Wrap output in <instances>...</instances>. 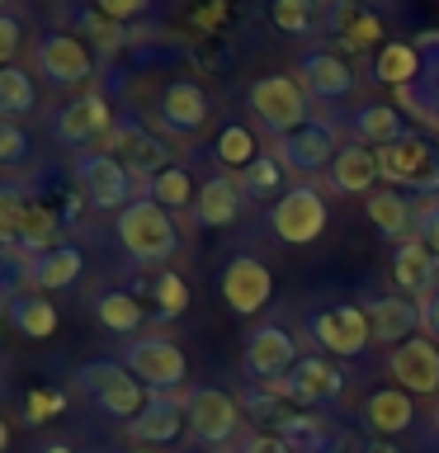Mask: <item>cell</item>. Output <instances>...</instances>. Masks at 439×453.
Segmentation results:
<instances>
[{"mask_svg":"<svg viewBox=\"0 0 439 453\" xmlns=\"http://www.w3.org/2000/svg\"><path fill=\"white\" fill-rule=\"evenodd\" d=\"M113 241L123 246V255L137 269H161L170 255L180 250V226L175 218L151 203V198H133L119 218H113Z\"/></svg>","mask_w":439,"mask_h":453,"instance_id":"cell-1","label":"cell"},{"mask_svg":"<svg viewBox=\"0 0 439 453\" xmlns=\"http://www.w3.org/2000/svg\"><path fill=\"white\" fill-rule=\"evenodd\" d=\"M119 364L151 396H175L184 388V378H189V359H184V349L170 335H133V340H123Z\"/></svg>","mask_w":439,"mask_h":453,"instance_id":"cell-2","label":"cell"},{"mask_svg":"<svg viewBox=\"0 0 439 453\" xmlns=\"http://www.w3.org/2000/svg\"><path fill=\"white\" fill-rule=\"evenodd\" d=\"M246 109L255 127H265L269 137H289L293 127H303L307 119H317L312 113V95L297 85V76H255L250 90H246Z\"/></svg>","mask_w":439,"mask_h":453,"instance_id":"cell-3","label":"cell"},{"mask_svg":"<svg viewBox=\"0 0 439 453\" xmlns=\"http://www.w3.org/2000/svg\"><path fill=\"white\" fill-rule=\"evenodd\" d=\"M378 170L388 189H411L416 198H439V147L425 133H406L378 147Z\"/></svg>","mask_w":439,"mask_h":453,"instance_id":"cell-4","label":"cell"},{"mask_svg":"<svg viewBox=\"0 0 439 453\" xmlns=\"http://www.w3.org/2000/svg\"><path fill=\"white\" fill-rule=\"evenodd\" d=\"M76 388H81V396L95 411H104V416L123 420V425L151 402V392L142 388V382L127 373L119 359H90V364H81L76 368Z\"/></svg>","mask_w":439,"mask_h":453,"instance_id":"cell-5","label":"cell"},{"mask_svg":"<svg viewBox=\"0 0 439 453\" xmlns=\"http://www.w3.org/2000/svg\"><path fill=\"white\" fill-rule=\"evenodd\" d=\"M293 76L312 95V104H345V99H354V90H359V71H354V62L340 48H331V42H307L293 62Z\"/></svg>","mask_w":439,"mask_h":453,"instance_id":"cell-6","label":"cell"},{"mask_svg":"<svg viewBox=\"0 0 439 453\" xmlns=\"http://www.w3.org/2000/svg\"><path fill=\"white\" fill-rule=\"evenodd\" d=\"M99 151H109L113 161H119V165L127 170V175L137 180L142 198H147L151 175H161L166 165H175V161H170L166 137H156L142 119H133V113H119V123H113V133L104 137V147H99Z\"/></svg>","mask_w":439,"mask_h":453,"instance_id":"cell-7","label":"cell"},{"mask_svg":"<svg viewBox=\"0 0 439 453\" xmlns=\"http://www.w3.org/2000/svg\"><path fill=\"white\" fill-rule=\"evenodd\" d=\"M340 127L331 119H307L303 127H293L289 137L274 142V156L283 161V170L289 175H297L303 184H317L326 180V170H331V161L340 156Z\"/></svg>","mask_w":439,"mask_h":453,"instance_id":"cell-8","label":"cell"},{"mask_svg":"<svg viewBox=\"0 0 439 453\" xmlns=\"http://www.w3.org/2000/svg\"><path fill=\"white\" fill-rule=\"evenodd\" d=\"M307 340L326 359H359L374 345V331H368V317L359 303H331L307 311Z\"/></svg>","mask_w":439,"mask_h":453,"instance_id":"cell-9","label":"cell"},{"mask_svg":"<svg viewBox=\"0 0 439 453\" xmlns=\"http://www.w3.org/2000/svg\"><path fill=\"white\" fill-rule=\"evenodd\" d=\"M184 416H189V439L204 449H218L227 453L241 439V425H246V416H241L236 396L222 392V388H194L184 392Z\"/></svg>","mask_w":439,"mask_h":453,"instance_id":"cell-10","label":"cell"},{"mask_svg":"<svg viewBox=\"0 0 439 453\" xmlns=\"http://www.w3.org/2000/svg\"><path fill=\"white\" fill-rule=\"evenodd\" d=\"M71 175H76V189H81L85 203L99 208V212H113V218H119L133 198H142L137 180L127 175L109 151H81L76 161H71Z\"/></svg>","mask_w":439,"mask_h":453,"instance_id":"cell-11","label":"cell"},{"mask_svg":"<svg viewBox=\"0 0 439 453\" xmlns=\"http://www.w3.org/2000/svg\"><path fill=\"white\" fill-rule=\"evenodd\" d=\"M303 359V340H297L283 321H260L246 335V349H241V373L246 382H283L293 373V364Z\"/></svg>","mask_w":439,"mask_h":453,"instance_id":"cell-12","label":"cell"},{"mask_svg":"<svg viewBox=\"0 0 439 453\" xmlns=\"http://www.w3.org/2000/svg\"><path fill=\"white\" fill-rule=\"evenodd\" d=\"M326 222H331V208H326V194L317 184H289V194L269 208V232H274L283 246H312Z\"/></svg>","mask_w":439,"mask_h":453,"instance_id":"cell-13","label":"cell"},{"mask_svg":"<svg viewBox=\"0 0 439 453\" xmlns=\"http://www.w3.org/2000/svg\"><path fill=\"white\" fill-rule=\"evenodd\" d=\"M274 392L289 402L293 411H321L331 406L340 392H345V373L335 368V359H326V354H303V359L293 364V373L274 382Z\"/></svg>","mask_w":439,"mask_h":453,"instance_id":"cell-14","label":"cell"},{"mask_svg":"<svg viewBox=\"0 0 439 453\" xmlns=\"http://www.w3.org/2000/svg\"><path fill=\"white\" fill-rule=\"evenodd\" d=\"M34 66L48 85H57V90H76V85H85L95 76V52L85 48L81 38H71L66 28H52V34L38 38Z\"/></svg>","mask_w":439,"mask_h":453,"instance_id":"cell-15","label":"cell"},{"mask_svg":"<svg viewBox=\"0 0 439 453\" xmlns=\"http://www.w3.org/2000/svg\"><path fill=\"white\" fill-rule=\"evenodd\" d=\"M321 34L345 57L364 52V48H378L382 42V14L359 5V0H331V5H321Z\"/></svg>","mask_w":439,"mask_h":453,"instance_id":"cell-16","label":"cell"},{"mask_svg":"<svg viewBox=\"0 0 439 453\" xmlns=\"http://www.w3.org/2000/svg\"><path fill=\"white\" fill-rule=\"evenodd\" d=\"M113 123H119V113L109 109L104 95H76L71 104L57 109L52 137L62 147H95V142H104L113 133Z\"/></svg>","mask_w":439,"mask_h":453,"instance_id":"cell-17","label":"cell"},{"mask_svg":"<svg viewBox=\"0 0 439 453\" xmlns=\"http://www.w3.org/2000/svg\"><path fill=\"white\" fill-rule=\"evenodd\" d=\"M208 119H212V99L198 81H170L166 90L156 95V123H161L170 137L204 133Z\"/></svg>","mask_w":439,"mask_h":453,"instance_id":"cell-18","label":"cell"},{"mask_svg":"<svg viewBox=\"0 0 439 453\" xmlns=\"http://www.w3.org/2000/svg\"><path fill=\"white\" fill-rule=\"evenodd\" d=\"M222 288V303L236 311V317H255L269 297H274V274H269L265 260H255V255H232L218 279Z\"/></svg>","mask_w":439,"mask_h":453,"instance_id":"cell-19","label":"cell"},{"mask_svg":"<svg viewBox=\"0 0 439 453\" xmlns=\"http://www.w3.org/2000/svg\"><path fill=\"white\" fill-rule=\"evenodd\" d=\"M364 317H368V331H374V340H382V345H406V340L425 335V311L420 303H411V297L402 293H368L364 297Z\"/></svg>","mask_w":439,"mask_h":453,"instance_id":"cell-20","label":"cell"},{"mask_svg":"<svg viewBox=\"0 0 439 453\" xmlns=\"http://www.w3.org/2000/svg\"><path fill=\"white\" fill-rule=\"evenodd\" d=\"M184 430H189L184 396H151V402L123 425V434L133 449H166V444H175Z\"/></svg>","mask_w":439,"mask_h":453,"instance_id":"cell-21","label":"cell"},{"mask_svg":"<svg viewBox=\"0 0 439 453\" xmlns=\"http://www.w3.org/2000/svg\"><path fill=\"white\" fill-rule=\"evenodd\" d=\"M416 42H420V76L416 85L397 90L392 104L411 119H420L425 127H439V28H425Z\"/></svg>","mask_w":439,"mask_h":453,"instance_id":"cell-22","label":"cell"},{"mask_svg":"<svg viewBox=\"0 0 439 453\" xmlns=\"http://www.w3.org/2000/svg\"><path fill=\"white\" fill-rule=\"evenodd\" d=\"M388 373L397 378V388L411 396H439V345L435 340H406V345L388 349Z\"/></svg>","mask_w":439,"mask_h":453,"instance_id":"cell-23","label":"cell"},{"mask_svg":"<svg viewBox=\"0 0 439 453\" xmlns=\"http://www.w3.org/2000/svg\"><path fill=\"white\" fill-rule=\"evenodd\" d=\"M416 396L411 392H402L392 382V388H378L374 396L364 402V411H359V420H364V430L374 434V439H397V434H411L416 430Z\"/></svg>","mask_w":439,"mask_h":453,"instance_id":"cell-24","label":"cell"},{"mask_svg":"<svg viewBox=\"0 0 439 453\" xmlns=\"http://www.w3.org/2000/svg\"><path fill=\"white\" fill-rule=\"evenodd\" d=\"M382 170H378V151L359 147V142H345L340 147V156L331 161V170H326V189L331 194H345V198H368L378 189Z\"/></svg>","mask_w":439,"mask_h":453,"instance_id":"cell-25","label":"cell"},{"mask_svg":"<svg viewBox=\"0 0 439 453\" xmlns=\"http://www.w3.org/2000/svg\"><path fill=\"white\" fill-rule=\"evenodd\" d=\"M435 288H439V260L411 236L406 246L392 250V293L411 297V303H425Z\"/></svg>","mask_w":439,"mask_h":453,"instance_id":"cell-26","label":"cell"},{"mask_svg":"<svg viewBox=\"0 0 439 453\" xmlns=\"http://www.w3.org/2000/svg\"><path fill=\"white\" fill-rule=\"evenodd\" d=\"M81 269H85V255L76 246H57V250H42V255H34V260H24L19 279L28 283V293L48 297V293L71 288V283L81 279Z\"/></svg>","mask_w":439,"mask_h":453,"instance_id":"cell-27","label":"cell"},{"mask_svg":"<svg viewBox=\"0 0 439 453\" xmlns=\"http://www.w3.org/2000/svg\"><path fill=\"white\" fill-rule=\"evenodd\" d=\"M416 203L420 198H406L402 189H374L364 198V212H368V222L378 226L382 241L406 246V241L416 236Z\"/></svg>","mask_w":439,"mask_h":453,"instance_id":"cell-28","label":"cell"},{"mask_svg":"<svg viewBox=\"0 0 439 453\" xmlns=\"http://www.w3.org/2000/svg\"><path fill=\"white\" fill-rule=\"evenodd\" d=\"M345 133H350V142L378 151V147H388V142L406 137L411 127H406V113L397 104H359L354 113H345Z\"/></svg>","mask_w":439,"mask_h":453,"instance_id":"cell-29","label":"cell"},{"mask_svg":"<svg viewBox=\"0 0 439 453\" xmlns=\"http://www.w3.org/2000/svg\"><path fill=\"white\" fill-rule=\"evenodd\" d=\"M241 208H246V194H241L236 175H227V170H218V175H208L204 184H198V198H194V218L204 226H232L241 218Z\"/></svg>","mask_w":439,"mask_h":453,"instance_id":"cell-30","label":"cell"},{"mask_svg":"<svg viewBox=\"0 0 439 453\" xmlns=\"http://www.w3.org/2000/svg\"><path fill=\"white\" fill-rule=\"evenodd\" d=\"M57 19L66 24V34H71V38H81V42L90 38L99 52H119L123 42H133V38H137L127 24H113L109 14L85 10V5H62V10H57Z\"/></svg>","mask_w":439,"mask_h":453,"instance_id":"cell-31","label":"cell"},{"mask_svg":"<svg viewBox=\"0 0 439 453\" xmlns=\"http://www.w3.org/2000/svg\"><path fill=\"white\" fill-rule=\"evenodd\" d=\"M416 76H420V42L416 38H388L374 52V81L388 85L392 95L416 85Z\"/></svg>","mask_w":439,"mask_h":453,"instance_id":"cell-32","label":"cell"},{"mask_svg":"<svg viewBox=\"0 0 439 453\" xmlns=\"http://www.w3.org/2000/svg\"><path fill=\"white\" fill-rule=\"evenodd\" d=\"M274 434L293 453H326V449L340 444V430L326 416H317V411H289V416L274 425Z\"/></svg>","mask_w":439,"mask_h":453,"instance_id":"cell-33","label":"cell"},{"mask_svg":"<svg viewBox=\"0 0 439 453\" xmlns=\"http://www.w3.org/2000/svg\"><path fill=\"white\" fill-rule=\"evenodd\" d=\"M241 194H246V203H269L274 208L283 194H289V170H283V161L274 151H260L255 161L236 175Z\"/></svg>","mask_w":439,"mask_h":453,"instance_id":"cell-34","label":"cell"},{"mask_svg":"<svg viewBox=\"0 0 439 453\" xmlns=\"http://www.w3.org/2000/svg\"><path fill=\"white\" fill-rule=\"evenodd\" d=\"M95 321L104 326L109 335L133 340V335H142L147 307H142V297H137V293H127V288H109V293H99V297H95Z\"/></svg>","mask_w":439,"mask_h":453,"instance_id":"cell-35","label":"cell"},{"mask_svg":"<svg viewBox=\"0 0 439 453\" xmlns=\"http://www.w3.org/2000/svg\"><path fill=\"white\" fill-rule=\"evenodd\" d=\"M5 321H10L19 335H28V340H48L62 317H57V307L48 303V297H38V293H14L10 303H5Z\"/></svg>","mask_w":439,"mask_h":453,"instance_id":"cell-36","label":"cell"},{"mask_svg":"<svg viewBox=\"0 0 439 453\" xmlns=\"http://www.w3.org/2000/svg\"><path fill=\"white\" fill-rule=\"evenodd\" d=\"M255 156H260V142H255V133H250V123H222L218 127V137H212V161H218L227 175H241Z\"/></svg>","mask_w":439,"mask_h":453,"instance_id":"cell-37","label":"cell"},{"mask_svg":"<svg viewBox=\"0 0 439 453\" xmlns=\"http://www.w3.org/2000/svg\"><path fill=\"white\" fill-rule=\"evenodd\" d=\"M147 198L151 203H161L170 218L175 212H184V208H194V198H198V184H194V175H189V165H166L161 175H151V184H147Z\"/></svg>","mask_w":439,"mask_h":453,"instance_id":"cell-38","label":"cell"},{"mask_svg":"<svg viewBox=\"0 0 439 453\" xmlns=\"http://www.w3.org/2000/svg\"><path fill=\"white\" fill-rule=\"evenodd\" d=\"M38 198L28 194V184H0V246H19V236H24V222H28V212H34Z\"/></svg>","mask_w":439,"mask_h":453,"instance_id":"cell-39","label":"cell"},{"mask_svg":"<svg viewBox=\"0 0 439 453\" xmlns=\"http://www.w3.org/2000/svg\"><path fill=\"white\" fill-rule=\"evenodd\" d=\"M34 104H38V90H34V81H28V71L24 66H5V71H0V123L24 119Z\"/></svg>","mask_w":439,"mask_h":453,"instance_id":"cell-40","label":"cell"},{"mask_svg":"<svg viewBox=\"0 0 439 453\" xmlns=\"http://www.w3.org/2000/svg\"><path fill=\"white\" fill-rule=\"evenodd\" d=\"M269 24L289 38H317L321 34V5H312V0H279L269 10Z\"/></svg>","mask_w":439,"mask_h":453,"instance_id":"cell-41","label":"cell"},{"mask_svg":"<svg viewBox=\"0 0 439 453\" xmlns=\"http://www.w3.org/2000/svg\"><path fill=\"white\" fill-rule=\"evenodd\" d=\"M236 406H241V416H250V420H269V425H279L283 416H289V402L274 392V382H241V392H236Z\"/></svg>","mask_w":439,"mask_h":453,"instance_id":"cell-42","label":"cell"},{"mask_svg":"<svg viewBox=\"0 0 439 453\" xmlns=\"http://www.w3.org/2000/svg\"><path fill=\"white\" fill-rule=\"evenodd\" d=\"M147 297L156 303V317L175 321L184 307H189V283H184L175 269H156V279L147 283Z\"/></svg>","mask_w":439,"mask_h":453,"instance_id":"cell-43","label":"cell"},{"mask_svg":"<svg viewBox=\"0 0 439 453\" xmlns=\"http://www.w3.org/2000/svg\"><path fill=\"white\" fill-rule=\"evenodd\" d=\"M416 241L439 260V198H420L416 203Z\"/></svg>","mask_w":439,"mask_h":453,"instance_id":"cell-44","label":"cell"},{"mask_svg":"<svg viewBox=\"0 0 439 453\" xmlns=\"http://www.w3.org/2000/svg\"><path fill=\"white\" fill-rule=\"evenodd\" d=\"M34 151L28 147V133L19 123H0V165H14V161H24V156Z\"/></svg>","mask_w":439,"mask_h":453,"instance_id":"cell-45","label":"cell"},{"mask_svg":"<svg viewBox=\"0 0 439 453\" xmlns=\"http://www.w3.org/2000/svg\"><path fill=\"white\" fill-rule=\"evenodd\" d=\"M19 42H24V24L14 19V14H0V71L10 66V57L19 52Z\"/></svg>","mask_w":439,"mask_h":453,"instance_id":"cell-46","label":"cell"},{"mask_svg":"<svg viewBox=\"0 0 439 453\" xmlns=\"http://www.w3.org/2000/svg\"><path fill=\"white\" fill-rule=\"evenodd\" d=\"M57 411H62V392H28V425H38V420H52L57 416Z\"/></svg>","mask_w":439,"mask_h":453,"instance_id":"cell-47","label":"cell"},{"mask_svg":"<svg viewBox=\"0 0 439 453\" xmlns=\"http://www.w3.org/2000/svg\"><path fill=\"white\" fill-rule=\"evenodd\" d=\"M95 10L109 14L113 24H127V19H137V14H147V0H99Z\"/></svg>","mask_w":439,"mask_h":453,"instance_id":"cell-48","label":"cell"},{"mask_svg":"<svg viewBox=\"0 0 439 453\" xmlns=\"http://www.w3.org/2000/svg\"><path fill=\"white\" fill-rule=\"evenodd\" d=\"M241 453H293V449L283 444L274 430H260V434H250L246 444H241Z\"/></svg>","mask_w":439,"mask_h":453,"instance_id":"cell-49","label":"cell"},{"mask_svg":"<svg viewBox=\"0 0 439 453\" xmlns=\"http://www.w3.org/2000/svg\"><path fill=\"white\" fill-rule=\"evenodd\" d=\"M420 311H425V335H435V340H439V288L420 303Z\"/></svg>","mask_w":439,"mask_h":453,"instance_id":"cell-50","label":"cell"},{"mask_svg":"<svg viewBox=\"0 0 439 453\" xmlns=\"http://www.w3.org/2000/svg\"><path fill=\"white\" fill-rule=\"evenodd\" d=\"M354 453H402V449H397L392 439H374V434H368V439H364V444L354 449Z\"/></svg>","mask_w":439,"mask_h":453,"instance_id":"cell-51","label":"cell"},{"mask_svg":"<svg viewBox=\"0 0 439 453\" xmlns=\"http://www.w3.org/2000/svg\"><path fill=\"white\" fill-rule=\"evenodd\" d=\"M10 449V425H5V416H0V453Z\"/></svg>","mask_w":439,"mask_h":453,"instance_id":"cell-52","label":"cell"},{"mask_svg":"<svg viewBox=\"0 0 439 453\" xmlns=\"http://www.w3.org/2000/svg\"><path fill=\"white\" fill-rule=\"evenodd\" d=\"M38 453H76V449H71V444H42Z\"/></svg>","mask_w":439,"mask_h":453,"instance_id":"cell-53","label":"cell"},{"mask_svg":"<svg viewBox=\"0 0 439 453\" xmlns=\"http://www.w3.org/2000/svg\"><path fill=\"white\" fill-rule=\"evenodd\" d=\"M326 453H350V449H345V444H335V449H326Z\"/></svg>","mask_w":439,"mask_h":453,"instance_id":"cell-54","label":"cell"},{"mask_svg":"<svg viewBox=\"0 0 439 453\" xmlns=\"http://www.w3.org/2000/svg\"><path fill=\"white\" fill-rule=\"evenodd\" d=\"M123 453H156V449H123Z\"/></svg>","mask_w":439,"mask_h":453,"instance_id":"cell-55","label":"cell"},{"mask_svg":"<svg viewBox=\"0 0 439 453\" xmlns=\"http://www.w3.org/2000/svg\"><path fill=\"white\" fill-rule=\"evenodd\" d=\"M435 420H439V411H435Z\"/></svg>","mask_w":439,"mask_h":453,"instance_id":"cell-56","label":"cell"}]
</instances>
